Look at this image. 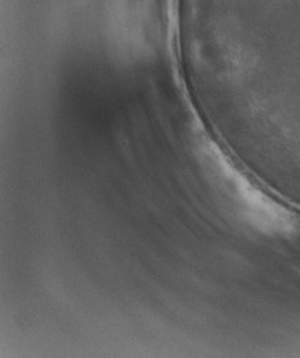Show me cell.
I'll use <instances>...</instances> for the list:
<instances>
[{
    "label": "cell",
    "instance_id": "6da1fadb",
    "mask_svg": "<svg viewBox=\"0 0 300 358\" xmlns=\"http://www.w3.org/2000/svg\"><path fill=\"white\" fill-rule=\"evenodd\" d=\"M212 184L234 215L252 229L266 235H289L299 228L297 217L218 152L210 165Z\"/></svg>",
    "mask_w": 300,
    "mask_h": 358
}]
</instances>
